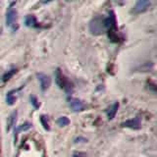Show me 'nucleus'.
I'll list each match as a JSON object with an SVG mask.
<instances>
[{
  "mask_svg": "<svg viewBox=\"0 0 157 157\" xmlns=\"http://www.w3.org/2000/svg\"><path fill=\"white\" fill-rule=\"evenodd\" d=\"M151 4V0H137L136 6L134 8V12L137 14L145 12Z\"/></svg>",
  "mask_w": 157,
  "mask_h": 157,
  "instance_id": "4",
  "label": "nucleus"
},
{
  "mask_svg": "<svg viewBox=\"0 0 157 157\" xmlns=\"http://www.w3.org/2000/svg\"><path fill=\"white\" fill-rule=\"evenodd\" d=\"M14 4L10 5L6 13V25L10 27L13 31H16L18 29L17 25V12L14 9Z\"/></svg>",
  "mask_w": 157,
  "mask_h": 157,
  "instance_id": "1",
  "label": "nucleus"
},
{
  "mask_svg": "<svg viewBox=\"0 0 157 157\" xmlns=\"http://www.w3.org/2000/svg\"><path fill=\"white\" fill-rule=\"evenodd\" d=\"M73 157H80V156H79V155H74Z\"/></svg>",
  "mask_w": 157,
  "mask_h": 157,
  "instance_id": "18",
  "label": "nucleus"
},
{
  "mask_svg": "<svg viewBox=\"0 0 157 157\" xmlns=\"http://www.w3.org/2000/svg\"><path fill=\"white\" fill-rule=\"evenodd\" d=\"M31 102L34 106V108H38L39 107V103L37 102V99L34 95H31Z\"/></svg>",
  "mask_w": 157,
  "mask_h": 157,
  "instance_id": "16",
  "label": "nucleus"
},
{
  "mask_svg": "<svg viewBox=\"0 0 157 157\" xmlns=\"http://www.w3.org/2000/svg\"><path fill=\"white\" fill-rule=\"evenodd\" d=\"M55 80H56V84H58L62 89H65L67 92H70L71 90H72L73 84L62 75L61 71H60L59 69H57L56 73H55Z\"/></svg>",
  "mask_w": 157,
  "mask_h": 157,
  "instance_id": "2",
  "label": "nucleus"
},
{
  "mask_svg": "<svg viewBox=\"0 0 157 157\" xmlns=\"http://www.w3.org/2000/svg\"><path fill=\"white\" fill-rule=\"evenodd\" d=\"M69 106L70 108L75 112H80V111H82L84 109V103L82 102L81 100L79 99H72L69 103Z\"/></svg>",
  "mask_w": 157,
  "mask_h": 157,
  "instance_id": "7",
  "label": "nucleus"
},
{
  "mask_svg": "<svg viewBox=\"0 0 157 157\" xmlns=\"http://www.w3.org/2000/svg\"><path fill=\"white\" fill-rule=\"evenodd\" d=\"M118 108H119V103L115 102L108 110H107V117H108L109 120H112L113 118L115 117V115H116V113L118 111Z\"/></svg>",
  "mask_w": 157,
  "mask_h": 157,
  "instance_id": "8",
  "label": "nucleus"
},
{
  "mask_svg": "<svg viewBox=\"0 0 157 157\" xmlns=\"http://www.w3.org/2000/svg\"><path fill=\"white\" fill-rule=\"evenodd\" d=\"M69 123H70V120H69L67 117H60L58 118V120H57V124H58L60 127L68 126Z\"/></svg>",
  "mask_w": 157,
  "mask_h": 157,
  "instance_id": "14",
  "label": "nucleus"
},
{
  "mask_svg": "<svg viewBox=\"0 0 157 157\" xmlns=\"http://www.w3.org/2000/svg\"><path fill=\"white\" fill-rule=\"evenodd\" d=\"M25 23H26V26H27V27H39V25H38L37 22V19H35L34 16H32V15L27 16Z\"/></svg>",
  "mask_w": 157,
  "mask_h": 157,
  "instance_id": "9",
  "label": "nucleus"
},
{
  "mask_svg": "<svg viewBox=\"0 0 157 157\" xmlns=\"http://www.w3.org/2000/svg\"><path fill=\"white\" fill-rule=\"evenodd\" d=\"M105 26H104V20L100 18H95L92 21L89 25V30L93 34H100L104 32Z\"/></svg>",
  "mask_w": 157,
  "mask_h": 157,
  "instance_id": "3",
  "label": "nucleus"
},
{
  "mask_svg": "<svg viewBox=\"0 0 157 157\" xmlns=\"http://www.w3.org/2000/svg\"><path fill=\"white\" fill-rule=\"evenodd\" d=\"M37 79L39 80V84H40V87H41V90L44 92L50 87V84H51V81H50V78L48 76L44 75V74H37Z\"/></svg>",
  "mask_w": 157,
  "mask_h": 157,
  "instance_id": "5",
  "label": "nucleus"
},
{
  "mask_svg": "<svg viewBox=\"0 0 157 157\" xmlns=\"http://www.w3.org/2000/svg\"><path fill=\"white\" fill-rule=\"evenodd\" d=\"M16 119H17V112H13L12 114L10 115L9 118H8L7 121V131H10L12 129V127L14 126V124L16 123Z\"/></svg>",
  "mask_w": 157,
  "mask_h": 157,
  "instance_id": "11",
  "label": "nucleus"
},
{
  "mask_svg": "<svg viewBox=\"0 0 157 157\" xmlns=\"http://www.w3.org/2000/svg\"><path fill=\"white\" fill-rule=\"evenodd\" d=\"M40 122H41V124H42L43 128H44L46 131H49V124H48V118H47V116H45V115H42V116L40 117Z\"/></svg>",
  "mask_w": 157,
  "mask_h": 157,
  "instance_id": "15",
  "label": "nucleus"
},
{
  "mask_svg": "<svg viewBox=\"0 0 157 157\" xmlns=\"http://www.w3.org/2000/svg\"><path fill=\"white\" fill-rule=\"evenodd\" d=\"M122 127H126V128H130V129H136V130L137 129H139L140 119L139 118H132V119H129L122 123Z\"/></svg>",
  "mask_w": 157,
  "mask_h": 157,
  "instance_id": "6",
  "label": "nucleus"
},
{
  "mask_svg": "<svg viewBox=\"0 0 157 157\" xmlns=\"http://www.w3.org/2000/svg\"><path fill=\"white\" fill-rule=\"evenodd\" d=\"M49 1H51V0H45L44 2H49Z\"/></svg>",
  "mask_w": 157,
  "mask_h": 157,
  "instance_id": "17",
  "label": "nucleus"
},
{
  "mask_svg": "<svg viewBox=\"0 0 157 157\" xmlns=\"http://www.w3.org/2000/svg\"><path fill=\"white\" fill-rule=\"evenodd\" d=\"M16 72H17V70H16V69H12V70L8 71V72L5 73L4 75H3V77H2V81H3V82L9 81V80L12 78L14 75H15Z\"/></svg>",
  "mask_w": 157,
  "mask_h": 157,
  "instance_id": "12",
  "label": "nucleus"
},
{
  "mask_svg": "<svg viewBox=\"0 0 157 157\" xmlns=\"http://www.w3.org/2000/svg\"><path fill=\"white\" fill-rule=\"evenodd\" d=\"M16 92V89L15 90H11V92H9L7 93V97H6V101H7V103L8 104H10V105H13L14 102H15V100H16V97L13 95V93Z\"/></svg>",
  "mask_w": 157,
  "mask_h": 157,
  "instance_id": "13",
  "label": "nucleus"
},
{
  "mask_svg": "<svg viewBox=\"0 0 157 157\" xmlns=\"http://www.w3.org/2000/svg\"><path fill=\"white\" fill-rule=\"evenodd\" d=\"M30 128H32V125L30 123H27V122L22 124V125L17 127V128H16V130H15V140H17V136L21 133V132L27 131Z\"/></svg>",
  "mask_w": 157,
  "mask_h": 157,
  "instance_id": "10",
  "label": "nucleus"
}]
</instances>
